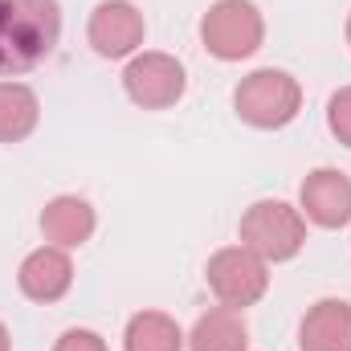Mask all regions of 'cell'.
Listing matches in <instances>:
<instances>
[{
	"label": "cell",
	"mask_w": 351,
	"mask_h": 351,
	"mask_svg": "<svg viewBox=\"0 0 351 351\" xmlns=\"http://www.w3.org/2000/svg\"><path fill=\"white\" fill-rule=\"evenodd\" d=\"M188 351H250V327L241 319V311L233 306H213L196 319Z\"/></svg>",
	"instance_id": "12"
},
{
	"label": "cell",
	"mask_w": 351,
	"mask_h": 351,
	"mask_svg": "<svg viewBox=\"0 0 351 351\" xmlns=\"http://www.w3.org/2000/svg\"><path fill=\"white\" fill-rule=\"evenodd\" d=\"M241 245L269 265L290 262L306 245V217L286 200H258L241 217Z\"/></svg>",
	"instance_id": "3"
},
{
	"label": "cell",
	"mask_w": 351,
	"mask_h": 351,
	"mask_svg": "<svg viewBox=\"0 0 351 351\" xmlns=\"http://www.w3.org/2000/svg\"><path fill=\"white\" fill-rule=\"evenodd\" d=\"M53 351H110V348H106V339H102L98 331H90V327H70V331L58 335Z\"/></svg>",
	"instance_id": "16"
},
{
	"label": "cell",
	"mask_w": 351,
	"mask_h": 351,
	"mask_svg": "<svg viewBox=\"0 0 351 351\" xmlns=\"http://www.w3.org/2000/svg\"><path fill=\"white\" fill-rule=\"evenodd\" d=\"M233 110L258 131H282L302 110V86L286 70H254L233 90Z\"/></svg>",
	"instance_id": "2"
},
{
	"label": "cell",
	"mask_w": 351,
	"mask_h": 351,
	"mask_svg": "<svg viewBox=\"0 0 351 351\" xmlns=\"http://www.w3.org/2000/svg\"><path fill=\"white\" fill-rule=\"evenodd\" d=\"M98 229V213L86 196H53L41 208V233L58 250H78L86 245Z\"/></svg>",
	"instance_id": "10"
},
{
	"label": "cell",
	"mask_w": 351,
	"mask_h": 351,
	"mask_svg": "<svg viewBox=\"0 0 351 351\" xmlns=\"http://www.w3.org/2000/svg\"><path fill=\"white\" fill-rule=\"evenodd\" d=\"M302 351H351V302L348 298H319L298 323Z\"/></svg>",
	"instance_id": "11"
},
{
	"label": "cell",
	"mask_w": 351,
	"mask_h": 351,
	"mask_svg": "<svg viewBox=\"0 0 351 351\" xmlns=\"http://www.w3.org/2000/svg\"><path fill=\"white\" fill-rule=\"evenodd\" d=\"M298 213L319 229L351 225V176L339 168H315L298 188Z\"/></svg>",
	"instance_id": "8"
},
{
	"label": "cell",
	"mask_w": 351,
	"mask_h": 351,
	"mask_svg": "<svg viewBox=\"0 0 351 351\" xmlns=\"http://www.w3.org/2000/svg\"><path fill=\"white\" fill-rule=\"evenodd\" d=\"M0 351H12V339H8V327L0 323Z\"/></svg>",
	"instance_id": "17"
},
{
	"label": "cell",
	"mask_w": 351,
	"mask_h": 351,
	"mask_svg": "<svg viewBox=\"0 0 351 351\" xmlns=\"http://www.w3.org/2000/svg\"><path fill=\"white\" fill-rule=\"evenodd\" d=\"M204 278H208V290L217 294L221 306L245 311V306L262 302L265 290H269V262H262L245 245H225L208 258Z\"/></svg>",
	"instance_id": "5"
},
{
	"label": "cell",
	"mask_w": 351,
	"mask_h": 351,
	"mask_svg": "<svg viewBox=\"0 0 351 351\" xmlns=\"http://www.w3.org/2000/svg\"><path fill=\"white\" fill-rule=\"evenodd\" d=\"M200 41L217 62H245L262 49L265 16L254 0H217L200 21Z\"/></svg>",
	"instance_id": "4"
},
{
	"label": "cell",
	"mask_w": 351,
	"mask_h": 351,
	"mask_svg": "<svg viewBox=\"0 0 351 351\" xmlns=\"http://www.w3.org/2000/svg\"><path fill=\"white\" fill-rule=\"evenodd\" d=\"M41 123V98L25 82H0V143H25Z\"/></svg>",
	"instance_id": "13"
},
{
	"label": "cell",
	"mask_w": 351,
	"mask_h": 351,
	"mask_svg": "<svg viewBox=\"0 0 351 351\" xmlns=\"http://www.w3.org/2000/svg\"><path fill=\"white\" fill-rule=\"evenodd\" d=\"M16 286L25 298L33 302H58L70 294L74 286V262H70V250H58V245H41L33 254H25V262L16 269Z\"/></svg>",
	"instance_id": "9"
},
{
	"label": "cell",
	"mask_w": 351,
	"mask_h": 351,
	"mask_svg": "<svg viewBox=\"0 0 351 351\" xmlns=\"http://www.w3.org/2000/svg\"><path fill=\"white\" fill-rule=\"evenodd\" d=\"M348 45H351V12H348Z\"/></svg>",
	"instance_id": "18"
},
{
	"label": "cell",
	"mask_w": 351,
	"mask_h": 351,
	"mask_svg": "<svg viewBox=\"0 0 351 351\" xmlns=\"http://www.w3.org/2000/svg\"><path fill=\"white\" fill-rule=\"evenodd\" d=\"M184 90H188L184 62L172 53H160V49L135 53L123 70V94L143 110H168L184 98Z\"/></svg>",
	"instance_id": "6"
},
{
	"label": "cell",
	"mask_w": 351,
	"mask_h": 351,
	"mask_svg": "<svg viewBox=\"0 0 351 351\" xmlns=\"http://www.w3.org/2000/svg\"><path fill=\"white\" fill-rule=\"evenodd\" d=\"M184 348H188V335L164 311H139V315H131V323L123 331V351H184Z\"/></svg>",
	"instance_id": "14"
},
{
	"label": "cell",
	"mask_w": 351,
	"mask_h": 351,
	"mask_svg": "<svg viewBox=\"0 0 351 351\" xmlns=\"http://www.w3.org/2000/svg\"><path fill=\"white\" fill-rule=\"evenodd\" d=\"M143 37H147V25H143V12L131 0H102V4H94V12L86 21V41L98 58H110V62L135 58Z\"/></svg>",
	"instance_id": "7"
},
{
	"label": "cell",
	"mask_w": 351,
	"mask_h": 351,
	"mask_svg": "<svg viewBox=\"0 0 351 351\" xmlns=\"http://www.w3.org/2000/svg\"><path fill=\"white\" fill-rule=\"evenodd\" d=\"M62 41L58 0H0V78L37 70Z\"/></svg>",
	"instance_id": "1"
},
{
	"label": "cell",
	"mask_w": 351,
	"mask_h": 351,
	"mask_svg": "<svg viewBox=\"0 0 351 351\" xmlns=\"http://www.w3.org/2000/svg\"><path fill=\"white\" fill-rule=\"evenodd\" d=\"M327 127H331V135L343 147H351V86L331 94V102H327Z\"/></svg>",
	"instance_id": "15"
}]
</instances>
